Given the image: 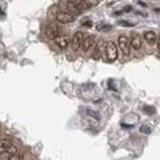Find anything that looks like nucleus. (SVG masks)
Wrapping results in <instances>:
<instances>
[{"instance_id": "obj_1", "label": "nucleus", "mask_w": 160, "mask_h": 160, "mask_svg": "<svg viewBox=\"0 0 160 160\" xmlns=\"http://www.w3.org/2000/svg\"><path fill=\"white\" fill-rule=\"evenodd\" d=\"M118 57V49L117 46L115 44V42L108 41L106 43V58L108 62H115Z\"/></svg>"}, {"instance_id": "obj_9", "label": "nucleus", "mask_w": 160, "mask_h": 160, "mask_svg": "<svg viewBox=\"0 0 160 160\" xmlns=\"http://www.w3.org/2000/svg\"><path fill=\"white\" fill-rule=\"evenodd\" d=\"M11 145H12V140L10 138H2V139H0V154H4Z\"/></svg>"}, {"instance_id": "obj_6", "label": "nucleus", "mask_w": 160, "mask_h": 160, "mask_svg": "<svg viewBox=\"0 0 160 160\" xmlns=\"http://www.w3.org/2000/svg\"><path fill=\"white\" fill-rule=\"evenodd\" d=\"M94 44H95V38H94V36L89 34V36H86V37L84 38L83 44H81V49H83L84 52H88Z\"/></svg>"}, {"instance_id": "obj_8", "label": "nucleus", "mask_w": 160, "mask_h": 160, "mask_svg": "<svg viewBox=\"0 0 160 160\" xmlns=\"http://www.w3.org/2000/svg\"><path fill=\"white\" fill-rule=\"evenodd\" d=\"M142 44H143V42H142V38L139 36H133L132 39L129 41V46L134 51H139L142 48Z\"/></svg>"}, {"instance_id": "obj_20", "label": "nucleus", "mask_w": 160, "mask_h": 160, "mask_svg": "<svg viewBox=\"0 0 160 160\" xmlns=\"http://www.w3.org/2000/svg\"><path fill=\"white\" fill-rule=\"evenodd\" d=\"M130 10H132V7H130V6L128 5L127 7H125V10H123V11H130Z\"/></svg>"}, {"instance_id": "obj_12", "label": "nucleus", "mask_w": 160, "mask_h": 160, "mask_svg": "<svg viewBox=\"0 0 160 160\" xmlns=\"http://www.w3.org/2000/svg\"><path fill=\"white\" fill-rule=\"evenodd\" d=\"M144 39L149 43V44H154L157 42V34L153 31H147L144 33Z\"/></svg>"}, {"instance_id": "obj_14", "label": "nucleus", "mask_w": 160, "mask_h": 160, "mask_svg": "<svg viewBox=\"0 0 160 160\" xmlns=\"http://www.w3.org/2000/svg\"><path fill=\"white\" fill-rule=\"evenodd\" d=\"M24 158H25V153L24 152H19L16 155H14L11 159L9 160H24Z\"/></svg>"}, {"instance_id": "obj_10", "label": "nucleus", "mask_w": 160, "mask_h": 160, "mask_svg": "<svg viewBox=\"0 0 160 160\" xmlns=\"http://www.w3.org/2000/svg\"><path fill=\"white\" fill-rule=\"evenodd\" d=\"M56 41V43H57V46L59 47V48H66L69 44H70V39L66 37V36H61V37H58V38H56L54 39Z\"/></svg>"}, {"instance_id": "obj_13", "label": "nucleus", "mask_w": 160, "mask_h": 160, "mask_svg": "<svg viewBox=\"0 0 160 160\" xmlns=\"http://www.w3.org/2000/svg\"><path fill=\"white\" fill-rule=\"evenodd\" d=\"M143 110L147 112V115H154L155 113V108L153 106H144Z\"/></svg>"}, {"instance_id": "obj_18", "label": "nucleus", "mask_w": 160, "mask_h": 160, "mask_svg": "<svg viewBox=\"0 0 160 160\" xmlns=\"http://www.w3.org/2000/svg\"><path fill=\"white\" fill-rule=\"evenodd\" d=\"M83 26H86V27H91V26H93V22H91V21H86V22H84V24H83Z\"/></svg>"}, {"instance_id": "obj_4", "label": "nucleus", "mask_w": 160, "mask_h": 160, "mask_svg": "<svg viewBox=\"0 0 160 160\" xmlns=\"http://www.w3.org/2000/svg\"><path fill=\"white\" fill-rule=\"evenodd\" d=\"M56 20L59 24H71L75 21V16L68 11H61L56 15Z\"/></svg>"}, {"instance_id": "obj_3", "label": "nucleus", "mask_w": 160, "mask_h": 160, "mask_svg": "<svg viewBox=\"0 0 160 160\" xmlns=\"http://www.w3.org/2000/svg\"><path fill=\"white\" fill-rule=\"evenodd\" d=\"M85 38V34L81 31H78L74 33V36L71 37V41H70V46L74 51H78L81 48V44H83V41Z\"/></svg>"}, {"instance_id": "obj_7", "label": "nucleus", "mask_w": 160, "mask_h": 160, "mask_svg": "<svg viewBox=\"0 0 160 160\" xmlns=\"http://www.w3.org/2000/svg\"><path fill=\"white\" fill-rule=\"evenodd\" d=\"M66 7H68V12L73 14L74 16L76 14H80L81 12V10L79 7V1H68L66 2Z\"/></svg>"}, {"instance_id": "obj_5", "label": "nucleus", "mask_w": 160, "mask_h": 160, "mask_svg": "<svg viewBox=\"0 0 160 160\" xmlns=\"http://www.w3.org/2000/svg\"><path fill=\"white\" fill-rule=\"evenodd\" d=\"M118 47H120V49L122 51V53L125 56H129V53H130V46H129V39H128L127 36L121 34L118 37Z\"/></svg>"}, {"instance_id": "obj_19", "label": "nucleus", "mask_w": 160, "mask_h": 160, "mask_svg": "<svg viewBox=\"0 0 160 160\" xmlns=\"http://www.w3.org/2000/svg\"><path fill=\"white\" fill-rule=\"evenodd\" d=\"M138 4H139V5H142L143 7H147V4H145V2H143V1H138Z\"/></svg>"}, {"instance_id": "obj_2", "label": "nucleus", "mask_w": 160, "mask_h": 160, "mask_svg": "<svg viewBox=\"0 0 160 160\" xmlns=\"http://www.w3.org/2000/svg\"><path fill=\"white\" fill-rule=\"evenodd\" d=\"M61 34H62V29L58 25H48L44 30V36L48 39H56L61 37Z\"/></svg>"}, {"instance_id": "obj_16", "label": "nucleus", "mask_w": 160, "mask_h": 160, "mask_svg": "<svg viewBox=\"0 0 160 160\" xmlns=\"http://www.w3.org/2000/svg\"><path fill=\"white\" fill-rule=\"evenodd\" d=\"M140 132H142V133H144V134H150L152 129H150L149 127H147V126H142V127H140Z\"/></svg>"}, {"instance_id": "obj_21", "label": "nucleus", "mask_w": 160, "mask_h": 160, "mask_svg": "<svg viewBox=\"0 0 160 160\" xmlns=\"http://www.w3.org/2000/svg\"><path fill=\"white\" fill-rule=\"evenodd\" d=\"M157 47H158V51L160 52V38L158 39V43H157Z\"/></svg>"}, {"instance_id": "obj_11", "label": "nucleus", "mask_w": 160, "mask_h": 160, "mask_svg": "<svg viewBox=\"0 0 160 160\" xmlns=\"http://www.w3.org/2000/svg\"><path fill=\"white\" fill-rule=\"evenodd\" d=\"M17 153H19V149H17V147L12 144V145H11V147H10V148H9V149H7V150H6L4 154H1V155H2L4 158H6V159L9 160V159H11L14 155H16Z\"/></svg>"}, {"instance_id": "obj_17", "label": "nucleus", "mask_w": 160, "mask_h": 160, "mask_svg": "<svg viewBox=\"0 0 160 160\" xmlns=\"http://www.w3.org/2000/svg\"><path fill=\"white\" fill-rule=\"evenodd\" d=\"M86 112L88 113H90V116L91 117H95V118H100V116H98V112H96V111H93V110H86Z\"/></svg>"}, {"instance_id": "obj_15", "label": "nucleus", "mask_w": 160, "mask_h": 160, "mask_svg": "<svg viewBox=\"0 0 160 160\" xmlns=\"http://www.w3.org/2000/svg\"><path fill=\"white\" fill-rule=\"evenodd\" d=\"M118 25H122V26H125V27H133V26H134V24L128 22V21H125V20L118 21Z\"/></svg>"}]
</instances>
